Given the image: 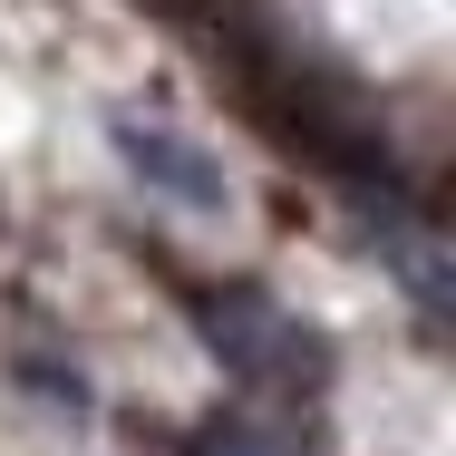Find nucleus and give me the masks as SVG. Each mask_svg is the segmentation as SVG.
Segmentation results:
<instances>
[{"instance_id":"nucleus-2","label":"nucleus","mask_w":456,"mask_h":456,"mask_svg":"<svg viewBox=\"0 0 456 456\" xmlns=\"http://www.w3.org/2000/svg\"><path fill=\"white\" fill-rule=\"evenodd\" d=\"M117 156L136 166L146 184H166V194H184V204H214L224 194V166L214 156H194L175 126H146V117H117Z\"/></svg>"},{"instance_id":"nucleus-3","label":"nucleus","mask_w":456,"mask_h":456,"mask_svg":"<svg viewBox=\"0 0 456 456\" xmlns=\"http://www.w3.org/2000/svg\"><path fill=\"white\" fill-rule=\"evenodd\" d=\"M184 456H311V447H301L281 418H263V408H233V418H204Z\"/></svg>"},{"instance_id":"nucleus-1","label":"nucleus","mask_w":456,"mask_h":456,"mask_svg":"<svg viewBox=\"0 0 456 456\" xmlns=\"http://www.w3.org/2000/svg\"><path fill=\"white\" fill-rule=\"evenodd\" d=\"M184 311H194L204 350L233 369L253 398H311V388H330V340H321L301 311H281L273 291L224 281V291H194Z\"/></svg>"}]
</instances>
